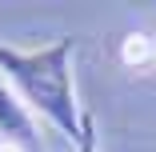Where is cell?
<instances>
[{
	"label": "cell",
	"mask_w": 156,
	"mask_h": 152,
	"mask_svg": "<svg viewBox=\"0 0 156 152\" xmlns=\"http://www.w3.org/2000/svg\"><path fill=\"white\" fill-rule=\"evenodd\" d=\"M0 76L12 84L20 104L44 116L48 124L76 140L80 136V100H76V76H72V40H52L44 48H12L0 44Z\"/></svg>",
	"instance_id": "obj_1"
},
{
	"label": "cell",
	"mask_w": 156,
	"mask_h": 152,
	"mask_svg": "<svg viewBox=\"0 0 156 152\" xmlns=\"http://www.w3.org/2000/svg\"><path fill=\"white\" fill-rule=\"evenodd\" d=\"M0 140H8L24 152H40L36 140V116L20 104V96L12 92V84L0 76Z\"/></svg>",
	"instance_id": "obj_2"
},
{
	"label": "cell",
	"mask_w": 156,
	"mask_h": 152,
	"mask_svg": "<svg viewBox=\"0 0 156 152\" xmlns=\"http://www.w3.org/2000/svg\"><path fill=\"white\" fill-rule=\"evenodd\" d=\"M120 60H124L128 68H148L152 60H156V40H152V36H144V32H132V36H124Z\"/></svg>",
	"instance_id": "obj_3"
},
{
	"label": "cell",
	"mask_w": 156,
	"mask_h": 152,
	"mask_svg": "<svg viewBox=\"0 0 156 152\" xmlns=\"http://www.w3.org/2000/svg\"><path fill=\"white\" fill-rule=\"evenodd\" d=\"M76 152H100V136H96V120H92V112H84V116H80Z\"/></svg>",
	"instance_id": "obj_4"
},
{
	"label": "cell",
	"mask_w": 156,
	"mask_h": 152,
	"mask_svg": "<svg viewBox=\"0 0 156 152\" xmlns=\"http://www.w3.org/2000/svg\"><path fill=\"white\" fill-rule=\"evenodd\" d=\"M0 152H24V148H16V144H8V140H0Z\"/></svg>",
	"instance_id": "obj_5"
}]
</instances>
